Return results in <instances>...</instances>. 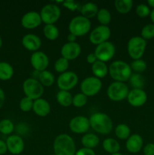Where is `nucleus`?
<instances>
[{"label":"nucleus","mask_w":154,"mask_h":155,"mask_svg":"<svg viewBox=\"0 0 154 155\" xmlns=\"http://www.w3.org/2000/svg\"><path fill=\"white\" fill-rule=\"evenodd\" d=\"M90 127L98 133L107 135L113 130V122L110 117L104 113L98 112L91 115Z\"/></svg>","instance_id":"1"},{"label":"nucleus","mask_w":154,"mask_h":155,"mask_svg":"<svg viewBox=\"0 0 154 155\" xmlns=\"http://www.w3.org/2000/svg\"><path fill=\"white\" fill-rule=\"evenodd\" d=\"M53 149L55 155H75L76 152L75 142L67 134H60L55 138Z\"/></svg>","instance_id":"2"},{"label":"nucleus","mask_w":154,"mask_h":155,"mask_svg":"<svg viewBox=\"0 0 154 155\" xmlns=\"http://www.w3.org/2000/svg\"><path fill=\"white\" fill-rule=\"evenodd\" d=\"M110 77L117 82L127 81L132 74V70L128 64L123 61H116L110 65L108 68Z\"/></svg>","instance_id":"3"},{"label":"nucleus","mask_w":154,"mask_h":155,"mask_svg":"<svg viewBox=\"0 0 154 155\" xmlns=\"http://www.w3.org/2000/svg\"><path fill=\"white\" fill-rule=\"evenodd\" d=\"M91 26L90 20L82 15H79L71 20L68 28L69 33H72L75 36H82L88 33Z\"/></svg>","instance_id":"4"},{"label":"nucleus","mask_w":154,"mask_h":155,"mask_svg":"<svg viewBox=\"0 0 154 155\" xmlns=\"http://www.w3.org/2000/svg\"><path fill=\"white\" fill-rule=\"evenodd\" d=\"M146 42L141 36H134L128 42V53L133 60L141 59L146 50Z\"/></svg>","instance_id":"5"},{"label":"nucleus","mask_w":154,"mask_h":155,"mask_svg":"<svg viewBox=\"0 0 154 155\" xmlns=\"http://www.w3.org/2000/svg\"><path fill=\"white\" fill-rule=\"evenodd\" d=\"M23 90L26 97L33 101L40 98L44 92L43 86L39 80L34 78L27 79L24 82Z\"/></svg>","instance_id":"6"},{"label":"nucleus","mask_w":154,"mask_h":155,"mask_svg":"<svg viewBox=\"0 0 154 155\" xmlns=\"http://www.w3.org/2000/svg\"><path fill=\"white\" fill-rule=\"evenodd\" d=\"M129 89L127 85L122 82L115 81L109 86L107 93L112 101H120L127 98Z\"/></svg>","instance_id":"7"},{"label":"nucleus","mask_w":154,"mask_h":155,"mask_svg":"<svg viewBox=\"0 0 154 155\" xmlns=\"http://www.w3.org/2000/svg\"><path fill=\"white\" fill-rule=\"evenodd\" d=\"M102 88V82L101 79L95 77H86L80 85L82 93L87 97L94 96L101 91Z\"/></svg>","instance_id":"8"},{"label":"nucleus","mask_w":154,"mask_h":155,"mask_svg":"<svg viewBox=\"0 0 154 155\" xmlns=\"http://www.w3.org/2000/svg\"><path fill=\"white\" fill-rule=\"evenodd\" d=\"M42 22L46 24H54L60 17V9L57 5L48 4L43 6L40 13Z\"/></svg>","instance_id":"9"},{"label":"nucleus","mask_w":154,"mask_h":155,"mask_svg":"<svg viewBox=\"0 0 154 155\" xmlns=\"http://www.w3.org/2000/svg\"><path fill=\"white\" fill-rule=\"evenodd\" d=\"M94 53L98 61L107 62L113 58L116 53V48L112 42L107 41L97 45Z\"/></svg>","instance_id":"10"},{"label":"nucleus","mask_w":154,"mask_h":155,"mask_svg":"<svg viewBox=\"0 0 154 155\" xmlns=\"http://www.w3.org/2000/svg\"><path fill=\"white\" fill-rule=\"evenodd\" d=\"M78 81L79 77L75 73L66 71L59 76L57 80V84L60 90L69 91L76 86Z\"/></svg>","instance_id":"11"},{"label":"nucleus","mask_w":154,"mask_h":155,"mask_svg":"<svg viewBox=\"0 0 154 155\" xmlns=\"http://www.w3.org/2000/svg\"><path fill=\"white\" fill-rule=\"evenodd\" d=\"M111 31L108 26L100 25L94 29L90 33L89 40L94 45H100L110 39Z\"/></svg>","instance_id":"12"},{"label":"nucleus","mask_w":154,"mask_h":155,"mask_svg":"<svg viewBox=\"0 0 154 155\" xmlns=\"http://www.w3.org/2000/svg\"><path fill=\"white\" fill-rule=\"evenodd\" d=\"M69 130L74 133L82 134L88 132L90 127L89 119L84 116H77L72 118L69 124Z\"/></svg>","instance_id":"13"},{"label":"nucleus","mask_w":154,"mask_h":155,"mask_svg":"<svg viewBox=\"0 0 154 155\" xmlns=\"http://www.w3.org/2000/svg\"><path fill=\"white\" fill-rule=\"evenodd\" d=\"M30 63L36 71H45L49 64V59L47 54L42 51H37L33 53L30 57Z\"/></svg>","instance_id":"14"},{"label":"nucleus","mask_w":154,"mask_h":155,"mask_svg":"<svg viewBox=\"0 0 154 155\" xmlns=\"http://www.w3.org/2000/svg\"><path fill=\"white\" fill-rule=\"evenodd\" d=\"M127 100L129 104L133 107H141L146 102L147 95L143 89H133L128 92Z\"/></svg>","instance_id":"15"},{"label":"nucleus","mask_w":154,"mask_h":155,"mask_svg":"<svg viewBox=\"0 0 154 155\" xmlns=\"http://www.w3.org/2000/svg\"><path fill=\"white\" fill-rule=\"evenodd\" d=\"M62 57L68 61L77 58L81 53V46L77 42H66L60 50Z\"/></svg>","instance_id":"16"},{"label":"nucleus","mask_w":154,"mask_h":155,"mask_svg":"<svg viewBox=\"0 0 154 155\" xmlns=\"http://www.w3.org/2000/svg\"><path fill=\"white\" fill-rule=\"evenodd\" d=\"M8 151L12 154H21L24 149V142L21 136L18 135H11L6 139Z\"/></svg>","instance_id":"17"},{"label":"nucleus","mask_w":154,"mask_h":155,"mask_svg":"<svg viewBox=\"0 0 154 155\" xmlns=\"http://www.w3.org/2000/svg\"><path fill=\"white\" fill-rule=\"evenodd\" d=\"M40 14L36 12H29L21 18V24L26 29H34L42 24Z\"/></svg>","instance_id":"18"},{"label":"nucleus","mask_w":154,"mask_h":155,"mask_svg":"<svg viewBox=\"0 0 154 155\" xmlns=\"http://www.w3.org/2000/svg\"><path fill=\"white\" fill-rule=\"evenodd\" d=\"M22 45L26 49L32 51H37L41 47L42 42L40 38L33 33L26 34L22 39Z\"/></svg>","instance_id":"19"},{"label":"nucleus","mask_w":154,"mask_h":155,"mask_svg":"<svg viewBox=\"0 0 154 155\" xmlns=\"http://www.w3.org/2000/svg\"><path fill=\"white\" fill-rule=\"evenodd\" d=\"M143 145V138L138 134H133L130 136L129 138L127 139L125 146H126L127 150L130 153L136 154L141 150Z\"/></svg>","instance_id":"20"},{"label":"nucleus","mask_w":154,"mask_h":155,"mask_svg":"<svg viewBox=\"0 0 154 155\" xmlns=\"http://www.w3.org/2000/svg\"><path fill=\"white\" fill-rule=\"evenodd\" d=\"M33 110L39 117H44L49 114L51 111V106L48 101L40 98L33 101Z\"/></svg>","instance_id":"21"},{"label":"nucleus","mask_w":154,"mask_h":155,"mask_svg":"<svg viewBox=\"0 0 154 155\" xmlns=\"http://www.w3.org/2000/svg\"><path fill=\"white\" fill-rule=\"evenodd\" d=\"M91 71L95 77L98 79L104 78L109 73L108 68L105 62L98 60L92 64Z\"/></svg>","instance_id":"22"},{"label":"nucleus","mask_w":154,"mask_h":155,"mask_svg":"<svg viewBox=\"0 0 154 155\" xmlns=\"http://www.w3.org/2000/svg\"><path fill=\"white\" fill-rule=\"evenodd\" d=\"M81 142L83 145L84 148H90V149H93V148H96L100 143V139L98 136L93 133H87V134L84 135L81 139Z\"/></svg>","instance_id":"23"},{"label":"nucleus","mask_w":154,"mask_h":155,"mask_svg":"<svg viewBox=\"0 0 154 155\" xmlns=\"http://www.w3.org/2000/svg\"><path fill=\"white\" fill-rule=\"evenodd\" d=\"M98 8L96 4L92 2H88L81 6L80 12L82 13V16L88 18H92L94 17L97 16V14L98 12Z\"/></svg>","instance_id":"24"},{"label":"nucleus","mask_w":154,"mask_h":155,"mask_svg":"<svg viewBox=\"0 0 154 155\" xmlns=\"http://www.w3.org/2000/svg\"><path fill=\"white\" fill-rule=\"evenodd\" d=\"M103 148L107 152L113 154L119 153L120 150V145L116 139L113 138H107L103 142Z\"/></svg>","instance_id":"25"},{"label":"nucleus","mask_w":154,"mask_h":155,"mask_svg":"<svg viewBox=\"0 0 154 155\" xmlns=\"http://www.w3.org/2000/svg\"><path fill=\"white\" fill-rule=\"evenodd\" d=\"M56 98L59 104L63 107H69L72 104V95L69 91H59Z\"/></svg>","instance_id":"26"},{"label":"nucleus","mask_w":154,"mask_h":155,"mask_svg":"<svg viewBox=\"0 0 154 155\" xmlns=\"http://www.w3.org/2000/svg\"><path fill=\"white\" fill-rule=\"evenodd\" d=\"M14 69L10 64L7 62H0V80H8L13 77Z\"/></svg>","instance_id":"27"},{"label":"nucleus","mask_w":154,"mask_h":155,"mask_svg":"<svg viewBox=\"0 0 154 155\" xmlns=\"http://www.w3.org/2000/svg\"><path fill=\"white\" fill-rule=\"evenodd\" d=\"M116 11L120 14H127L131 10L133 2L131 0H116L114 2Z\"/></svg>","instance_id":"28"},{"label":"nucleus","mask_w":154,"mask_h":155,"mask_svg":"<svg viewBox=\"0 0 154 155\" xmlns=\"http://www.w3.org/2000/svg\"><path fill=\"white\" fill-rule=\"evenodd\" d=\"M39 80L42 86L49 87L52 86L53 83H54V76L51 71L45 70L42 72H39Z\"/></svg>","instance_id":"29"},{"label":"nucleus","mask_w":154,"mask_h":155,"mask_svg":"<svg viewBox=\"0 0 154 155\" xmlns=\"http://www.w3.org/2000/svg\"><path fill=\"white\" fill-rule=\"evenodd\" d=\"M45 38L49 40H55L59 36V30L54 24H46L43 28Z\"/></svg>","instance_id":"30"},{"label":"nucleus","mask_w":154,"mask_h":155,"mask_svg":"<svg viewBox=\"0 0 154 155\" xmlns=\"http://www.w3.org/2000/svg\"><path fill=\"white\" fill-rule=\"evenodd\" d=\"M115 133H116V136H117L118 139L125 140V139H128L129 136H131V130L128 125L121 124L117 125V127H116Z\"/></svg>","instance_id":"31"},{"label":"nucleus","mask_w":154,"mask_h":155,"mask_svg":"<svg viewBox=\"0 0 154 155\" xmlns=\"http://www.w3.org/2000/svg\"><path fill=\"white\" fill-rule=\"evenodd\" d=\"M131 86H132L133 89H143V87L144 86L145 80L144 78L142 75H140L138 73L131 74V77L129 80Z\"/></svg>","instance_id":"32"},{"label":"nucleus","mask_w":154,"mask_h":155,"mask_svg":"<svg viewBox=\"0 0 154 155\" xmlns=\"http://www.w3.org/2000/svg\"><path fill=\"white\" fill-rule=\"evenodd\" d=\"M97 18L101 25L107 26L111 21V14L107 9L101 8L97 14Z\"/></svg>","instance_id":"33"},{"label":"nucleus","mask_w":154,"mask_h":155,"mask_svg":"<svg viewBox=\"0 0 154 155\" xmlns=\"http://www.w3.org/2000/svg\"><path fill=\"white\" fill-rule=\"evenodd\" d=\"M14 126L8 119H4L0 121V132L4 135H9L14 131Z\"/></svg>","instance_id":"34"},{"label":"nucleus","mask_w":154,"mask_h":155,"mask_svg":"<svg viewBox=\"0 0 154 155\" xmlns=\"http://www.w3.org/2000/svg\"><path fill=\"white\" fill-rule=\"evenodd\" d=\"M69 61L65 59L64 58L61 57L57 59L54 64V69L57 72L63 74V73L66 72L68 68H69Z\"/></svg>","instance_id":"35"},{"label":"nucleus","mask_w":154,"mask_h":155,"mask_svg":"<svg viewBox=\"0 0 154 155\" xmlns=\"http://www.w3.org/2000/svg\"><path fill=\"white\" fill-rule=\"evenodd\" d=\"M140 36L143 39H151L154 38V24H148L142 28Z\"/></svg>","instance_id":"36"},{"label":"nucleus","mask_w":154,"mask_h":155,"mask_svg":"<svg viewBox=\"0 0 154 155\" xmlns=\"http://www.w3.org/2000/svg\"><path fill=\"white\" fill-rule=\"evenodd\" d=\"M131 70L134 71L135 72L141 73L146 71L147 65L146 63L142 59H137V60H134L131 64H130Z\"/></svg>","instance_id":"37"},{"label":"nucleus","mask_w":154,"mask_h":155,"mask_svg":"<svg viewBox=\"0 0 154 155\" xmlns=\"http://www.w3.org/2000/svg\"><path fill=\"white\" fill-rule=\"evenodd\" d=\"M88 97L82 93H78L72 97V104L76 107H82L86 104Z\"/></svg>","instance_id":"38"},{"label":"nucleus","mask_w":154,"mask_h":155,"mask_svg":"<svg viewBox=\"0 0 154 155\" xmlns=\"http://www.w3.org/2000/svg\"><path fill=\"white\" fill-rule=\"evenodd\" d=\"M33 100L24 97L20 101V108L22 111L24 112H29L31 110H33Z\"/></svg>","instance_id":"39"},{"label":"nucleus","mask_w":154,"mask_h":155,"mask_svg":"<svg viewBox=\"0 0 154 155\" xmlns=\"http://www.w3.org/2000/svg\"><path fill=\"white\" fill-rule=\"evenodd\" d=\"M150 9L146 4H139L136 8V14L140 18H146L150 15Z\"/></svg>","instance_id":"40"},{"label":"nucleus","mask_w":154,"mask_h":155,"mask_svg":"<svg viewBox=\"0 0 154 155\" xmlns=\"http://www.w3.org/2000/svg\"><path fill=\"white\" fill-rule=\"evenodd\" d=\"M63 6L67 8L68 9L71 11H75L78 9L79 8V3L75 2L72 1V0H69V1H64L63 2Z\"/></svg>","instance_id":"41"},{"label":"nucleus","mask_w":154,"mask_h":155,"mask_svg":"<svg viewBox=\"0 0 154 155\" xmlns=\"http://www.w3.org/2000/svg\"><path fill=\"white\" fill-rule=\"evenodd\" d=\"M75 155H96L95 152L93 151V149H90V148H80L79 150L75 152Z\"/></svg>","instance_id":"42"},{"label":"nucleus","mask_w":154,"mask_h":155,"mask_svg":"<svg viewBox=\"0 0 154 155\" xmlns=\"http://www.w3.org/2000/svg\"><path fill=\"white\" fill-rule=\"evenodd\" d=\"M144 155H154V144L148 143L143 148Z\"/></svg>","instance_id":"43"},{"label":"nucleus","mask_w":154,"mask_h":155,"mask_svg":"<svg viewBox=\"0 0 154 155\" xmlns=\"http://www.w3.org/2000/svg\"><path fill=\"white\" fill-rule=\"evenodd\" d=\"M7 151L8 148L7 145H6V142H5L4 141L0 139V155L5 154L7 152Z\"/></svg>","instance_id":"44"},{"label":"nucleus","mask_w":154,"mask_h":155,"mask_svg":"<svg viewBox=\"0 0 154 155\" xmlns=\"http://www.w3.org/2000/svg\"><path fill=\"white\" fill-rule=\"evenodd\" d=\"M98 59H97L96 56H95V53H90L87 56V62L89 64H93L95 61H97Z\"/></svg>","instance_id":"45"},{"label":"nucleus","mask_w":154,"mask_h":155,"mask_svg":"<svg viewBox=\"0 0 154 155\" xmlns=\"http://www.w3.org/2000/svg\"><path fill=\"white\" fill-rule=\"evenodd\" d=\"M5 101V95L4 91L0 88V108L3 106Z\"/></svg>","instance_id":"46"},{"label":"nucleus","mask_w":154,"mask_h":155,"mask_svg":"<svg viewBox=\"0 0 154 155\" xmlns=\"http://www.w3.org/2000/svg\"><path fill=\"white\" fill-rule=\"evenodd\" d=\"M76 38L77 36H75V35L72 34V33H69V34L67 36L68 42H75Z\"/></svg>","instance_id":"47"},{"label":"nucleus","mask_w":154,"mask_h":155,"mask_svg":"<svg viewBox=\"0 0 154 155\" xmlns=\"http://www.w3.org/2000/svg\"><path fill=\"white\" fill-rule=\"evenodd\" d=\"M149 16H150L151 21H152V24H154V9H152V11H151Z\"/></svg>","instance_id":"48"},{"label":"nucleus","mask_w":154,"mask_h":155,"mask_svg":"<svg viewBox=\"0 0 154 155\" xmlns=\"http://www.w3.org/2000/svg\"><path fill=\"white\" fill-rule=\"evenodd\" d=\"M147 3H148V5L150 6V7L153 8V9H154V0H148Z\"/></svg>","instance_id":"49"},{"label":"nucleus","mask_w":154,"mask_h":155,"mask_svg":"<svg viewBox=\"0 0 154 155\" xmlns=\"http://www.w3.org/2000/svg\"><path fill=\"white\" fill-rule=\"evenodd\" d=\"M2 37L0 36V48H2Z\"/></svg>","instance_id":"50"},{"label":"nucleus","mask_w":154,"mask_h":155,"mask_svg":"<svg viewBox=\"0 0 154 155\" xmlns=\"http://www.w3.org/2000/svg\"><path fill=\"white\" fill-rule=\"evenodd\" d=\"M111 155H123V154H120V153H116V154H111Z\"/></svg>","instance_id":"51"},{"label":"nucleus","mask_w":154,"mask_h":155,"mask_svg":"<svg viewBox=\"0 0 154 155\" xmlns=\"http://www.w3.org/2000/svg\"><path fill=\"white\" fill-rule=\"evenodd\" d=\"M51 155H55V154H51Z\"/></svg>","instance_id":"52"}]
</instances>
